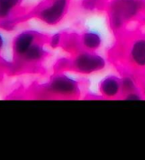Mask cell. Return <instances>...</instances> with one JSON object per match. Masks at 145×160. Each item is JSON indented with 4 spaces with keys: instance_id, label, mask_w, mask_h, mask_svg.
Returning <instances> with one entry per match:
<instances>
[{
    "instance_id": "15",
    "label": "cell",
    "mask_w": 145,
    "mask_h": 160,
    "mask_svg": "<svg viewBox=\"0 0 145 160\" xmlns=\"http://www.w3.org/2000/svg\"><path fill=\"white\" fill-rule=\"evenodd\" d=\"M144 77H145V73H144Z\"/></svg>"
},
{
    "instance_id": "9",
    "label": "cell",
    "mask_w": 145,
    "mask_h": 160,
    "mask_svg": "<svg viewBox=\"0 0 145 160\" xmlns=\"http://www.w3.org/2000/svg\"><path fill=\"white\" fill-rule=\"evenodd\" d=\"M81 44L85 50L96 52L102 46V38L101 35L94 31H85L80 34Z\"/></svg>"
},
{
    "instance_id": "11",
    "label": "cell",
    "mask_w": 145,
    "mask_h": 160,
    "mask_svg": "<svg viewBox=\"0 0 145 160\" xmlns=\"http://www.w3.org/2000/svg\"><path fill=\"white\" fill-rule=\"evenodd\" d=\"M23 0H0V8L14 10L21 8Z\"/></svg>"
},
{
    "instance_id": "8",
    "label": "cell",
    "mask_w": 145,
    "mask_h": 160,
    "mask_svg": "<svg viewBox=\"0 0 145 160\" xmlns=\"http://www.w3.org/2000/svg\"><path fill=\"white\" fill-rule=\"evenodd\" d=\"M64 51L68 52L70 56L80 52L81 50H85L81 44L80 34L75 32H62V41L61 44Z\"/></svg>"
},
{
    "instance_id": "6",
    "label": "cell",
    "mask_w": 145,
    "mask_h": 160,
    "mask_svg": "<svg viewBox=\"0 0 145 160\" xmlns=\"http://www.w3.org/2000/svg\"><path fill=\"white\" fill-rule=\"evenodd\" d=\"M49 36L48 34L34 30H27L17 34L12 41L13 62L18 61L38 41L46 38Z\"/></svg>"
},
{
    "instance_id": "7",
    "label": "cell",
    "mask_w": 145,
    "mask_h": 160,
    "mask_svg": "<svg viewBox=\"0 0 145 160\" xmlns=\"http://www.w3.org/2000/svg\"><path fill=\"white\" fill-rule=\"evenodd\" d=\"M98 91L104 99H120L121 96V78L108 75L98 84Z\"/></svg>"
},
{
    "instance_id": "14",
    "label": "cell",
    "mask_w": 145,
    "mask_h": 160,
    "mask_svg": "<svg viewBox=\"0 0 145 160\" xmlns=\"http://www.w3.org/2000/svg\"><path fill=\"white\" fill-rule=\"evenodd\" d=\"M102 1L105 2V3H107V2H108V1H109V0H102Z\"/></svg>"
},
{
    "instance_id": "13",
    "label": "cell",
    "mask_w": 145,
    "mask_h": 160,
    "mask_svg": "<svg viewBox=\"0 0 145 160\" xmlns=\"http://www.w3.org/2000/svg\"><path fill=\"white\" fill-rule=\"evenodd\" d=\"M3 48V38L2 37V35L0 34V53L2 51V49Z\"/></svg>"
},
{
    "instance_id": "1",
    "label": "cell",
    "mask_w": 145,
    "mask_h": 160,
    "mask_svg": "<svg viewBox=\"0 0 145 160\" xmlns=\"http://www.w3.org/2000/svg\"><path fill=\"white\" fill-rule=\"evenodd\" d=\"M109 49V62L122 75H132L137 81L145 73V22L131 25L114 34Z\"/></svg>"
},
{
    "instance_id": "12",
    "label": "cell",
    "mask_w": 145,
    "mask_h": 160,
    "mask_svg": "<svg viewBox=\"0 0 145 160\" xmlns=\"http://www.w3.org/2000/svg\"><path fill=\"white\" fill-rule=\"evenodd\" d=\"M62 32H58V33H56L50 36L49 39V43H48V45H49L50 48L52 49H58V48H61V44H62Z\"/></svg>"
},
{
    "instance_id": "3",
    "label": "cell",
    "mask_w": 145,
    "mask_h": 160,
    "mask_svg": "<svg viewBox=\"0 0 145 160\" xmlns=\"http://www.w3.org/2000/svg\"><path fill=\"white\" fill-rule=\"evenodd\" d=\"M34 92L39 98L79 100L81 97L80 83L65 72H54L49 80L40 84Z\"/></svg>"
},
{
    "instance_id": "10",
    "label": "cell",
    "mask_w": 145,
    "mask_h": 160,
    "mask_svg": "<svg viewBox=\"0 0 145 160\" xmlns=\"http://www.w3.org/2000/svg\"><path fill=\"white\" fill-rule=\"evenodd\" d=\"M121 78V100L130 94L141 92L139 89L138 83L135 78L132 75H122Z\"/></svg>"
},
{
    "instance_id": "5",
    "label": "cell",
    "mask_w": 145,
    "mask_h": 160,
    "mask_svg": "<svg viewBox=\"0 0 145 160\" xmlns=\"http://www.w3.org/2000/svg\"><path fill=\"white\" fill-rule=\"evenodd\" d=\"M71 0H43L27 13L28 19L35 18L48 26H56L68 14Z\"/></svg>"
},
{
    "instance_id": "2",
    "label": "cell",
    "mask_w": 145,
    "mask_h": 160,
    "mask_svg": "<svg viewBox=\"0 0 145 160\" xmlns=\"http://www.w3.org/2000/svg\"><path fill=\"white\" fill-rule=\"evenodd\" d=\"M103 11L114 35L131 25L145 22V0H109Z\"/></svg>"
},
{
    "instance_id": "4",
    "label": "cell",
    "mask_w": 145,
    "mask_h": 160,
    "mask_svg": "<svg viewBox=\"0 0 145 160\" xmlns=\"http://www.w3.org/2000/svg\"><path fill=\"white\" fill-rule=\"evenodd\" d=\"M107 62L96 52L81 50L69 57L59 59L53 67L54 72H68L90 75L103 70Z\"/></svg>"
}]
</instances>
